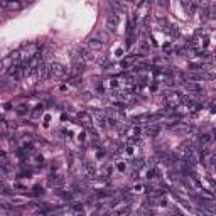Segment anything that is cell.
<instances>
[{"label": "cell", "mask_w": 216, "mask_h": 216, "mask_svg": "<svg viewBox=\"0 0 216 216\" xmlns=\"http://www.w3.org/2000/svg\"><path fill=\"white\" fill-rule=\"evenodd\" d=\"M68 76V69L61 66L59 63H52L49 64V78H66Z\"/></svg>", "instance_id": "cell-1"}, {"label": "cell", "mask_w": 216, "mask_h": 216, "mask_svg": "<svg viewBox=\"0 0 216 216\" xmlns=\"http://www.w3.org/2000/svg\"><path fill=\"white\" fill-rule=\"evenodd\" d=\"M105 47V42H101L100 39H96V37H91V39L88 41V44H86V49L89 51V52H98V51H101Z\"/></svg>", "instance_id": "cell-2"}, {"label": "cell", "mask_w": 216, "mask_h": 216, "mask_svg": "<svg viewBox=\"0 0 216 216\" xmlns=\"http://www.w3.org/2000/svg\"><path fill=\"white\" fill-rule=\"evenodd\" d=\"M118 24H120V14L118 12H110L107 17V25L110 29H115Z\"/></svg>", "instance_id": "cell-3"}, {"label": "cell", "mask_w": 216, "mask_h": 216, "mask_svg": "<svg viewBox=\"0 0 216 216\" xmlns=\"http://www.w3.org/2000/svg\"><path fill=\"white\" fill-rule=\"evenodd\" d=\"M145 133L154 137V135H157V133H159V127H157V125H150V127L145 128Z\"/></svg>", "instance_id": "cell-4"}, {"label": "cell", "mask_w": 216, "mask_h": 216, "mask_svg": "<svg viewBox=\"0 0 216 216\" xmlns=\"http://www.w3.org/2000/svg\"><path fill=\"white\" fill-rule=\"evenodd\" d=\"M157 176H159V171L155 169V167H152V169H149V171H147V177H149V179H155Z\"/></svg>", "instance_id": "cell-5"}, {"label": "cell", "mask_w": 216, "mask_h": 216, "mask_svg": "<svg viewBox=\"0 0 216 216\" xmlns=\"http://www.w3.org/2000/svg\"><path fill=\"white\" fill-rule=\"evenodd\" d=\"M132 167L137 171V169H140V167H144V159H135L133 162H132Z\"/></svg>", "instance_id": "cell-6"}, {"label": "cell", "mask_w": 216, "mask_h": 216, "mask_svg": "<svg viewBox=\"0 0 216 216\" xmlns=\"http://www.w3.org/2000/svg\"><path fill=\"white\" fill-rule=\"evenodd\" d=\"M79 120H83V123L88 125V127H89V123H91V118H89V115H86V113H81V115H79Z\"/></svg>", "instance_id": "cell-7"}, {"label": "cell", "mask_w": 216, "mask_h": 216, "mask_svg": "<svg viewBox=\"0 0 216 216\" xmlns=\"http://www.w3.org/2000/svg\"><path fill=\"white\" fill-rule=\"evenodd\" d=\"M186 88L191 89V91H201V86H199V85H196V83H187Z\"/></svg>", "instance_id": "cell-8"}, {"label": "cell", "mask_w": 216, "mask_h": 216, "mask_svg": "<svg viewBox=\"0 0 216 216\" xmlns=\"http://www.w3.org/2000/svg\"><path fill=\"white\" fill-rule=\"evenodd\" d=\"M63 182H64V177H61V176L52 177V184H54V186H61Z\"/></svg>", "instance_id": "cell-9"}, {"label": "cell", "mask_w": 216, "mask_h": 216, "mask_svg": "<svg viewBox=\"0 0 216 216\" xmlns=\"http://www.w3.org/2000/svg\"><path fill=\"white\" fill-rule=\"evenodd\" d=\"M118 86H120V81H118L117 78H113V79H110V88H118Z\"/></svg>", "instance_id": "cell-10"}, {"label": "cell", "mask_w": 216, "mask_h": 216, "mask_svg": "<svg viewBox=\"0 0 216 216\" xmlns=\"http://www.w3.org/2000/svg\"><path fill=\"white\" fill-rule=\"evenodd\" d=\"M140 51H142V52H149V51H150V46H149L147 42H142V44H140Z\"/></svg>", "instance_id": "cell-11"}, {"label": "cell", "mask_w": 216, "mask_h": 216, "mask_svg": "<svg viewBox=\"0 0 216 216\" xmlns=\"http://www.w3.org/2000/svg\"><path fill=\"white\" fill-rule=\"evenodd\" d=\"M133 189H135V191H142V184H137V186L133 187Z\"/></svg>", "instance_id": "cell-12"}]
</instances>
